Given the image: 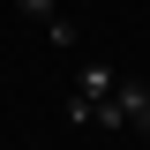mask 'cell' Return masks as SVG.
Listing matches in <instances>:
<instances>
[{"instance_id": "cell-3", "label": "cell", "mask_w": 150, "mask_h": 150, "mask_svg": "<svg viewBox=\"0 0 150 150\" xmlns=\"http://www.w3.org/2000/svg\"><path fill=\"white\" fill-rule=\"evenodd\" d=\"M23 15H45V23H53V0H23Z\"/></svg>"}, {"instance_id": "cell-4", "label": "cell", "mask_w": 150, "mask_h": 150, "mask_svg": "<svg viewBox=\"0 0 150 150\" xmlns=\"http://www.w3.org/2000/svg\"><path fill=\"white\" fill-rule=\"evenodd\" d=\"M0 90H8V68H0Z\"/></svg>"}, {"instance_id": "cell-1", "label": "cell", "mask_w": 150, "mask_h": 150, "mask_svg": "<svg viewBox=\"0 0 150 150\" xmlns=\"http://www.w3.org/2000/svg\"><path fill=\"white\" fill-rule=\"evenodd\" d=\"M112 90H120V68H105V60H83V75H75V98H90V105H98V98H112Z\"/></svg>"}, {"instance_id": "cell-2", "label": "cell", "mask_w": 150, "mask_h": 150, "mask_svg": "<svg viewBox=\"0 0 150 150\" xmlns=\"http://www.w3.org/2000/svg\"><path fill=\"white\" fill-rule=\"evenodd\" d=\"M120 112H128L135 135H150V90H143V83H120Z\"/></svg>"}]
</instances>
